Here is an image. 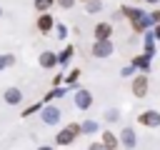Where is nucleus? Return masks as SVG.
I'll return each mask as SVG.
<instances>
[{
  "mask_svg": "<svg viewBox=\"0 0 160 150\" xmlns=\"http://www.w3.org/2000/svg\"><path fill=\"white\" fill-rule=\"evenodd\" d=\"M75 138H80V122H70L68 128H62L55 135V142L58 145H70V142H75Z\"/></svg>",
  "mask_w": 160,
  "mask_h": 150,
  "instance_id": "nucleus-1",
  "label": "nucleus"
},
{
  "mask_svg": "<svg viewBox=\"0 0 160 150\" xmlns=\"http://www.w3.org/2000/svg\"><path fill=\"white\" fill-rule=\"evenodd\" d=\"M130 88H132V95H135V98H145L148 90H150V78H148L145 72H140V75L132 78V85H130Z\"/></svg>",
  "mask_w": 160,
  "mask_h": 150,
  "instance_id": "nucleus-2",
  "label": "nucleus"
},
{
  "mask_svg": "<svg viewBox=\"0 0 160 150\" xmlns=\"http://www.w3.org/2000/svg\"><path fill=\"white\" fill-rule=\"evenodd\" d=\"M138 122L145 128H160V112L158 110H142L138 115Z\"/></svg>",
  "mask_w": 160,
  "mask_h": 150,
  "instance_id": "nucleus-3",
  "label": "nucleus"
},
{
  "mask_svg": "<svg viewBox=\"0 0 160 150\" xmlns=\"http://www.w3.org/2000/svg\"><path fill=\"white\" fill-rule=\"evenodd\" d=\"M118 140H120V145H122V148H128V150H132V148L138 145V135H135V130H132V128H122V130H120V135H118Z\"/></svg>",
  "mask_w": 160,
  "mask_h": 150,
  "instance_id": "nucleus-4",
  "label": "nucleus"
},
{
  "mask_svg": "<svg viewBox=\"0 0 160 150\" xmlns=\"http://www.w3.org/2000/svg\"><path fill=\"white\" fill-rule=\"evenodd\" d=\"M92 55H95V58H110V55H112V42H110V40H95Z\"/></svg>",
  "mask_w": 160,
  "mask_h": 150,
  "instance_id": "nucleus-5",
  "label": "nucleus"
},
{
  "mask_svg": "<svg viewBox=\"0 0 160 150\" xmlns=\"http://www.w3.org/2000/svg\"><path fill=\"white\" fill-rule=\"evenodd\" d=\"M100 138H102V140H100V145H102L105 150H118V148H120V140H118V135H115V132L105 130Z\"/></svg>",
  "mask_w": 160,
  "mask_h": 150,
  "instance_id": "nucleus-6",
  "label": "nucleus"
},
{
  "mask_svg": "<svg viewBox=\"0 0 160 150\" xmlns=\"http://www.w3.org/2000/svg\"><path fill=\"white\" fill-rule=\"evenodd\" d=\"M75 105H78L80 110H88V108L92 105V95H90V90H78V92H75Z\"/></svg>",
  "mask_w": 160,
  "mask_h": 150,
  "instance_id": "nucleus-7",
  "label": "nucleus"
},
{
  "mask_svg": "<svg viewBox=\"0 0 160 150\" xmlns=\"http://www.w3.org/2000/svg\"><path fill=\"white\" fill-rule=\"evenodd\" d=\"M110 35H112L110 22H98L95 25V40H110Z\"/></svg>",
  "mask_w": 160,
  "mask_h": 150,
  "instance_id": "nucleus-8",
  "label": "nucleus"
},
{
  "mask_svg": "<svg viewBox=\"0 0 160 150\" xmlns=\"http://www.w3.org/2000/svg\"><path fill=\"white\" fill-rule=\"evenodd\" d=\"M40 115H42V120H45L48 125H55V122L60 120V110H58V108H52V105H50V108H42V112H40Z\"/></svg>",
  "mask_w": 160,
  "mask_h": 150,
  "instance_id": "nucleus-9",
  "label": "nucleus"
},
{
  "mask_svg": "<svg viewBox=\"0 0 160 150\" xmlns=\"http://www.w3.org/2000/svg\"><path fill=\"white\" fill-rule=\"evenodd\" d=\"M20 100H22V92H20L18 88H8V90H5V102H8V105H18Z\"/></svg>",
  "mask_w": 160,
  "mask_h": 150,
  "instance_id": "nucleus-10",
  "label": "nucleus"
},
{
  "mask_svg": "<svg viewBox=\"0 0 160 150\" xmlns=\"http://www.w3.org/2000/svg\"><path fill=\"white\" fill-rule=\"evenodd\" d=\"M50 28H52V15L42 12V15L38 18V30H40V32H50Z\"/></svg>",
  "mask_w": 160,
  "mask_h": 150,
  "instance_id": "nucleus-11",
  "label": "nucleus"
},
{
  "mask_svg": "<svg viewBox=\"0 0 160 150\" xmlns=\"http://www.w3.org/2000/svg\"><path fill=\"white\" fill-rule=\"evenodd\" d=\"M132 68H140V70L148 75V72H150V58H148V55H138V58L132 60Z\"/></svg>",
  "mask_w": 160,
  "mask_h": 150,
  "instance_id": "nucleus-12",
  "label": "nucleus"
},
{
  "mask_svg": "<svg viewBox=\"0 0 160 150\" xmlns=\"http://www.w3.org/2000/svg\"><path fill=\"white\" fill-rule=\"evenodd\" d=\"M125 18H130V22H135V20H140V18H145V12L142 10H138V8H122L120 10Z\"/></svg>",
  "mask_w": 160,
  "mask_h": 150,
  "instance_id": "nucleus-13",
  "label": "nucleus"
},
{
  "mask_svg": "<svg viewBox=\"0 0 160 150\" xmlns=\"http://www.w3.org/2000/svg\"><path fill=\"white\" fill-rule=\"evenodd\" d=\"M55 62H58V55H55V52H42V55H40V65H42V68H52Z\"/></svg>",
  "mask_w": 160,
  "mask_h": 150,
  "instance_id": "nucleus-14",
  "label": "nucleus"
},
{
  "mask_svg": "<svg viewBox=\"0 0 160 150\" xmlns=\"http://www.w3.org/2000/svg\"><path fill=\"white\" fill-rule=\"evenodd\" d=\"M152 52H155V35L148 32V35H145V55L152 58Z\"/></svg>",
  "mask_w": 160,
  "mask_h": 150,
  "instance_id": "nucleus-15",
  "label": "nucleus"
},
{
  "mask_svg": "<svg viewBox=\"0 0 160 150\" xmlns=\"http://www.w3.org/2000/svg\"><path fill=\"white\" fill-rule=\"evenodd\" d=\"M80 132H88V135L98 132V122H95V120H85V122H80Z\"/></svg>",
  "mask_w": 160,
  "mask_h": 150,
  "instance_id": "nucleus-16",
  "label": "nucleus"
},
{
  "mask_svg": "<svg viewBox=\"0 0 160 150\" xmlns=\"http://www.w3.org/2000/svg\"><path fill=\"white\" fill-rule=\"evenodd\" d=\"M148 25H150V18H148V15H145V18H140V20H135V22H132V28H135V30H138V32H140V30H145V28H148Z\"/></svg>",
  "mask_w": 160,
  "mask_h": 150,
  "instance_id": "nucleus-17",
  "label": "nucleus"
},
{
  "mask_svg": "<svg viewBox=\"0 0 160 150\" xmlns=\"http://www.w3.org/2000/svg\"><path fill=\"white\" fill-rule=\"evenodd\" d=\"M70 58H72V48H65V50H62V55L58 58V62H60V65H65Z\"/></svg>",
  "mask_w": 160,
  "mask_h": 150,
  "instance_id": "nucleus-18",
  "label": "nucleus"
},
{
  "mask_svg": "<svg viewBox=\"0 0 160 150\" xmlns=\"http://www.w3.org/2000/svg\"><path fill=\"white\" fill-rule=\"evenodd\" d=\"M50 5H52V0H35V8H38L40 12H45Z\"/></svg>",
  "mask_w": 160,
  "mask_h": 150,
  "instance_id": "nucleus-19",
  "label": "nucleus"
},
{
  "mask_svg": "<svg viewBox=\"0 0 160 150\" xmlns=\"http://www.w3.org/2000/svg\"><path fill=\"white\" fill-rule=\"evenodd\" d=\"M105 120H108V122H115V120H120V112H118V110H108V112H105Z\"/></svg>",
  "mask_w": 160,
  "mask_h": 150,
  "instance_id": "nucleus-20",
  "label": "nucleus"
},
{
  "mask_svg": "<svg viewBox=\"0 0 160 150\" xmlns=\"http://www.w3.org/2000/svg\"><path fill=\"white\" fill-rule=\"evenodd\" d=\"M78 78H80V70H78V68H75V70H70V75H68V78H65V80H68V82H75V80H78Z\"/></svg>",
  "mask_w": 160,
  "mask_h": 150,
  "instance_id": "nucleus-21",
  "label": "nucleus"
},
{
  "mask_svg": "<svg viewBox=\"0 0 160 150\" xmlns=\"http://www.w3.org/2000/svg\"><path fill=\"white\" fill-rule=\"evenodd\" d=\"M88 10H90V12H98V10H100V2H98V0H90V2H88Z\"/></svg>",
  "mask_w": 160,
  "mask_h": 150,
  "instance_id": "nucleus-22",
  "label": "nucleus"
},
{
  "mask_svg": "<svg viewBox=\"0 0 160 150\" xmlns=\"http://www.w3.org/2000/svg\"><path fill=\"white\" fill-rule=\"evenodd\" d=\"M148 18H150V22H155V25H160V10H155V12H150Z\"/></svg>",
  "mask_w": 160,
  "mask_h": 150,
  "instance_id": "nucleus-23",
  "label": "nucleus"
},
{
  "mask_svg": "<svg viewBox=\"0 0 160 150\" xmlns=\"http://www.w3.org/2000/svg\"><path fill=\"white\" fill-rule=\"evenodd\" d=\"M62 92H65L62 88H60V90H52V92H48V98H45V100H52V98H60Z\"/></svg>",
  "mask_w": 160,
  "mask_h": 150,
  "instance_id": "nucleus-24",
  "label": "nucleus"
},
{
  "mask_svg": "<svg viewBox=\"0 0 160 150\" xmlns=\"http://www.w3.org/2000/svg\"><path fill=\"white\" fill-rule=\"evenodd\" d=\"M38 110H40V102H38V105H30V108L25 110V118H28V115H32V112H38Z\"/></svg>",
  "mask_w": 160,
  "mask_h": 150,
  "instance_id": "nucleus-25",
  "label": "nucleus"
},
{
  "mask_svg": "<svg viewBox=\"0 0 160 150\" xmlns=\"http://www.w3.org/2000/svg\"><path fill=\"white\" fill-rule=\"evenodd\" d=\"M10 62H12V58H10V55H5V58H0V70H2L5 65H10Z\"/></svg>",
  "mask_w": 160,
  "mask_h": 150,
  "instance_id": "nucleus-26",
  "label": "nucleus"
},
{
  "mask_svg": "<svg viewBox=\"0 0 160 150\" xmlns=\"http://www.w3.org/2000/svg\"><path fill=\"white\" fill-rule=\"evenodd\" d=\"M58 2H60L62 8H72V5H75V0H58Z\"/></svg>",
  "mask_w": 160,
  "mask_h": 150,
  "instance_id": "nucleus-27",
  "label": "nucleus"
},
{
  "mask_svg": "<svg viewBox=\"0 0 160 150\" xmlns=\"http://www.w3.org/2000/svg\"><path fill=\"white\" fill-rule=\"evenodd\" d=\"M88 150H105V148H102L100 142H90V145H88Z\"/></svg>",
  "mask_w": 160,
  "mask_h": 150,
  "instance_id": "nucleus-28",
  "label": "nucleus"
},
{
  "mask_svg": "<svg viewBox=\"0 0 160 150\" xmlns=\"http://www.w3.org/2000/svg\"><path fill=\"white\" fill-rule=\"evenodd\" d=\"M152 35H155V40H160V25H158V28L152 30Z\"/></svg>",
  "mask_w": 160,
  "mask_h": 150,
  "instance_id": "nucleus-29",
  "label": "nucleus"
},
{
  "mask_svg": "<svg viewBox=\"0 0 160 150\" xmlns=\"http://www.w3.org/2000/svg\"><path fill=\"white\" fill-rule=\"evenodd\" d=\"M38 150H52V148H50V145H42V148H38Z\"/></svg>",
  "mask_w": 160,
  "mask_h": 150,
  "instance_id": "nucleus-30",
  "label": "nucleus"
},
{
  "mask_svg": "<svg viewBox=\"0 0 160 150\" xmlns=\"http://www.w3.org/2000/svg\"><path fill=\"white\" fill-rule=\"evenodd\" d=\"M145 2H150V5H155V2H158V0H145Z\"/></svg>",
  "mask_w": 160,
  "mask_h": 150,
  "instance_id": "nucleus-31",
  "label": "nucleus"
},
{
  "mask_svg": "<svg viewBox=\"0 0 160 150\" xmlns=\"http://www.w3.org/2000/svg\"><path fill=\"white\" fill-rule=\"evenodd\" d=\"M85 2H90V0H85Z\"/></svg>",
  "mask_w": 160,
  "mask_h": 150,
  "instance_id": "nucleus-32",
  "label": "nucleus"
},
{
  "mask_svg": "<svg viewBox=\"0 0 160 150\" xmlns=\"http://www.w3.org/2000/svg\"><path fill=\"white\" fill-rule=\"evenodd\" d=\"M0 15H2V10H0Z\"/></svg>",
  "mask_w": 160,
  "mask_h": 150,
  "instance_id": "nucleus-33",
  "label": "nucleus"
}]
</instances>
